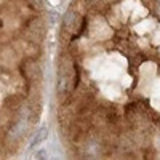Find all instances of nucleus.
I'll list each match as a JSON object with an SVG mask.
<instances>
[{
  "mask_svg": "<svg viewBox=\"0 0 160 160\" xmlns=\"http://www.w3.org/2000/svg\"><path fill=\"white\" fill-rule=\"evenodd\" d=\"M31 3H34V5L40 7V5H42V0H31Z\"/></svg>",
  "mask_w": 160,
  "mask_h": 160,
  "instance_id": "6",
  "label": "nucleus"
},
{
  "mask_svg": "<svg viewBox=\"0 0 160 160\" xmlns=\"http://www.w3.org/2000/svg\"><path fill=\"white\" fill-rule=\"evenodd\" d=\"M75 24H77V15L71 10V11H68V13L62 16V26H64L68 31H74Z\"/></svg>",
  "mask_w": 160,
  "mask_h": 160,
  "instance_id": "1",
  "label": "nucleus"
},
{
  "mask_svg": "<svg viewBox=\"0 0 160 160\" xmlns=\"http://www.w3.org/2000/svg\"><path fill=\"white\" fill-rule=\"evenodd\" d=\"M48 138V128L47 127H43V128H40L37 133H35V136H34V139H32V142H31V146L34 148V146H38V144H42L45 139Z\"/></svg>",
  "mask_w": 160,
  "mask_h": 160,
  "instance_id": "2",
  "label": "nucleus"
},
{
  "mask_svg": "<svg viewBox=\"0 0 160 160\" xmlns=\"http://www.w3.org/2000/svg\"><path fill=\"white\" fill-rule=\"evenodd\" d=\"M68 82H69V80H68V75H66V74H61L59 78H58V85H56V90H58L59 95H62V93H68V90H69Z\"/></svg>",
  "mask_w": 160,
  "mask_h": 160,
  "instance_id": "3",
  "label": "nucleus"
},
{
  "mask_svg": "<svg viewBox=\"0 0 160 160\" xmlns=\"http://www.w3.org/2000/svg\"><path fill=\"white\" fill-rule=\"evenodd\" d=\"M21 128H22V123L19 122V123H18V125H16L15 128H13V130H11V135H13V136H16V135H18V133H19V130H21Z\"/></svg>",
  "mask_w": 160,
  "mask_h": 160,
  "instance_id": "4",
  "label": "nucleus"
},
{
  "mask_svg": "<svg viewBox=\"0 0 160 160\" xmlns=\"http://www.w3.org/2000/svg\"><path fill=\"white\" fill-rule=\"evenodd\" d=\"M87 2H95V0H87Z\"/></svg>",
  "mask_w": 160,
  "mask_h": 160,
  "instance_id": "7",
  "label": "nucleus"
},
{
  "mask_svg": "<svg viewBox=\"0 0 160 160\" xmlns=\"http://www.w3.org/2000/svg\"><path fill=\"white\" fill-rule=\"evenodd\" d=\"M45 155H47V152H45V151H40V152H37V154H35V157H37V158H45Z\"/></svg>",
  "mask_w": 160,
  "mask_h": 160,
  "instance_id": "5",
  "label": "nucleus"
}]
</instances>
